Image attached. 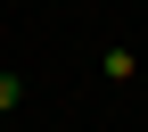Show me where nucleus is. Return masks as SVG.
<instances>
[{
	"instance_id": "nucleus-1",
	"label": "nucleus",
	"mask_w": 148,
	"mask_h": 132,
	"mask_svg": "<svg viewBox=\"0 0 148 132\" xmlns=\"http://www.w3.org/2000/svg\"><path fill=\"white\" fill-rule=\"evenodd\" d=\"M8 107H25V74H0V116Z\"/></svg>"
}]
</instances>
